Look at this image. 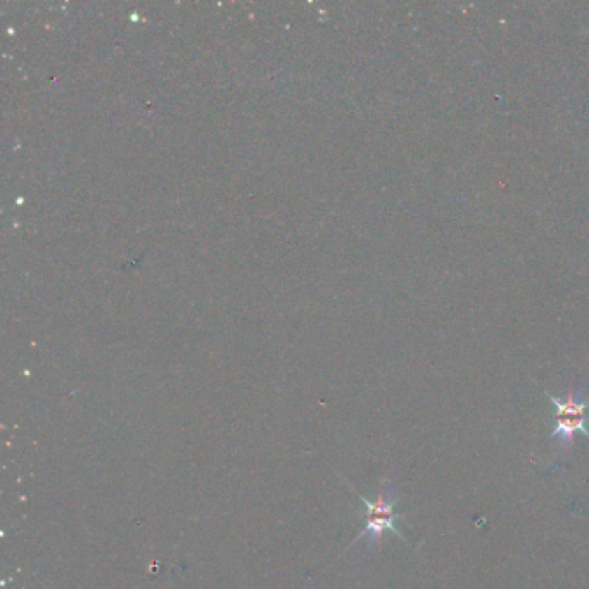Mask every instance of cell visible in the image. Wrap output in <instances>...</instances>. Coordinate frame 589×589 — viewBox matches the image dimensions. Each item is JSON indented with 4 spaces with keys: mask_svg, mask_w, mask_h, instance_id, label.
I'll list each match as a JSON object with an SVG mask.
<instances>
[{
    "mask_svg": "<svg viewBox=\"0 0 589 589\" xmlns=\"http://www.w3.org/2000/svg\"><path fill=\"white\" fill-rule=\"evenodd\" d=\"M589 377L583 382L570 387L567 398H556L544 391V396L551 401L555 408V428L550 435V441H558V451L565 453L574 442L577 432L589 439V396H588Z\"/></svg>",
    "mask_w": 589,
    "mask_h": 589,
    "instance_id": "obj_1",
    "label": "cell"
},
{
    "mask_svg": "<svg viewBox=\"0 0 589 589\" xmlns=\"http://www.w3.org/2000/svg\"><path fill=\"white\" fill-rule=\"evenodd\" d=\"M359 500L363 501L366 508V522L365 527L361 529V532L352 539L351 546L355 543H358L359 539L366 537L368 539V544H375L379 546L382 543V536H384L385 530L392 532L394 536H398L399 539L405 541L403 534L399 532V529L396 527V522L401 519V514H396L394 505L398 501V494L394 493V486L389 481L384 482V486L380 487V493L377 496L375 501L366 500L365 496H359Z\"/></svg>",
    "mask_w": 589,
    "mask_h": 589,
    "instance_id": "obj_2",
    "label": "cell"
}]
</instances>
